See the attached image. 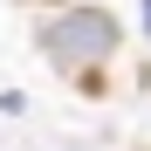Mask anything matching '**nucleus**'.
<instances>
[{
	"label": "nucleus",
	"mask_w": 151,
	"mask_h": 151,
	"mask_svg": "<svg viewBox=\"0 0 151 151\" xmlns=\"http://www.w3.org/2000/svg\"><path fill=\"white\" fill-rule=\"evenodd\" d=\"M117 41H124V21H117L110 7H62V21H48V28H41V48H48L69 76L110 62Z\"/></svg>",
	"instance_id": "f257e3e1"
},
{
	"label": "nucleus",
	"mask_w": 151,
	"mask_h": 151,
	"mask_svg": "<svg viewBox=\"0 0 151 151\" xmlns=\"http://www.w3.org/2000/svg\"><path fill=\"white\" fill-rule=\"evenodd\" d=\"M144 28H151V7H144Z\"/></svg>",
	"instance_id": "f03ea898"
}]
</instances>
